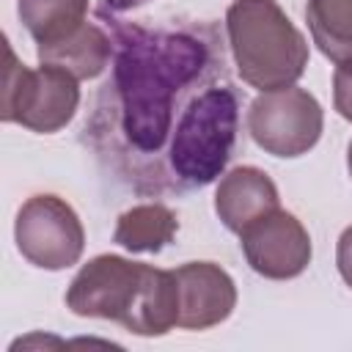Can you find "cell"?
I'll list each match as a JSON object with an SVG mask.
<instances>
[{"label":"cell","instance_id":"obj_1","mask_svg":"<svg viewBox=\"0 0 352 352\" xmlns=\"http://www.w3.org/2000/svg\"><path fill=\"white\" fill-rule=\"evenodd\" d=\"M223 74V44L209 22H116L113 74L85 132L138 190H157V157L165 154L182 110L198 85Z\"/></svg>","mask_w":352,"mask_h":352},{"label":"cell","instance_id":"obj_2","mask_svg":"<svg viewBox=\"0 0 352 352\" xmlns=\"http://www.w3.org/2000/svg\"><path fill=\"white\" fill-rule=\"evenodd\" d=\"M66 308L74 316L118 322L135 336H165L179 319L176 278L173 270L102 253L72 278Z\"/></svg>","mask_w":352,"mask_h":352},{"label":"cell","instance_id":"obj_3","mask_svg":"<svg viewBox=\"0 0 352 352\" xmlns=\"http://www.w3.org/2000/svg\"><path fill=\"white\" fill-rule=\"evenodd\" d=\"M239 121V96L231 82L201 88L182 110L165 148L162 190H195L223 176Z\"/></svg>","mask_w":352,"mask_h":352},{"label":"cell","instance_id":"obj_4","mask_svg":"<svg viewBox=\"0 0 352 352\" xmlns=\"http://www.w3.org/2000/svg\"><path fill=\"white\" fill-rule=\"evenodd\" d=\"M226 33L242 82L261 94L294 85L308 66V41L275 0H234Z\"/></svg>","mask_w":352,"mask_h":352},{"label":"cell","instance_id":"obj_5","mask_svg":"<svg viewBox=\"0 0 352 352\" xmlns=\"http://www.w3.org/2000/svg\"><path fill=\"white\" fill-rule=\"evenodd\" d=\"M80 80L58 66L41 63L28 69L16 60L11 44L6 41V77L0 118L19 124L38 135L60 132L80 107Z\"/></svg>","mask_w":352,"mask_h":352},{"label":"cell","instance_id":"obj_6","mask_svg":"<svg viewBox=\"0 0 352 352\" xmlns=\"http://www.w3.org/2000/svg\"><path fill=\"white\" fill-rule=\"evenodd\" d=\"M322 126V104L311 91L297 85L264 91L250 102L248 110V132L253 143L283 160L308 154L319 143Z\"/></svg>","mask_w":352,"mask_h":352},{"label":"cell","instance_id":"obj_7","mask_svg":"<svg viewBox=\"0 0 352 352\" xmlns=\"http://www.w3.org/2000/svg\"><path fill=\"white\" fill-rule=\"evenodd\" d=\"M14 239L19 253L33 267L58 272L80 261L85 248V228L72 204L52 192H38L19 206Z\"/></svg>","mask_w":352,"mask_h":352},{"label":"cell","instance_id":"obj_8","mask_svg":"<svg viewBox=\"0 0 352 352\" xmlns=\"http://www.w3.org/2000/svg\"><path fill=\"white\" fill-rule=\"evenodd\" d=\"M245 261L253 272L270 280H289L305 272L314 248L305 226L286 209H275L239 234Z\"/></svg>","mask_w":352,"mask_h":352},{"label":"cell","instance_id":"obj_9","mask_svg":"<svg viewBox=\"0 0 352 352\" xmlns=\"http://www.w3.org/2000/svg\"><path fill=\"white\" fill-rule=\"evenodd\" d=\"M179 292L176 327L209 330L226 322L236 308V283L214 261H187L173 270Z\"/></svg>","mask_w":352,"mask_h":352},{"label":"cell","instance_id":"obj_10","mask_svg":"<svg viewBox=\"0 0 352 352\" xmlns=\"http://www.w3.org/2000/svg\"><path fill=\"white\" fill-rule=\"evenodd\" d=\"M280 206V195L275 182L256 165H236L220 176L214 190V212L220 223L242 234L258 217L275 212Z\"/></svg>","mask_w":352,"mask_h":352},{"label":"cell","instance_id":"obj_11","mask_svg":"<svg viewBox=\"0 0 352 352\" xmlns=\"http://www.w3.org/2000/svg\"><path fill=\"white\" fill-rule=\"evenodd\" d=\"M38 60L58 66L77 80H94L99 77L113 55V38L94 22H82L72 33L60 36L58 41L38 44L36 47Z\"/></svg>","mask_w":352,"mask_h":352},{"label":"cell","instance_id":"obj_12","mask_svg":"<svg viewBox=\"0 0 352 352\" xmlns=\"http://www.w3.org/2000/svg\"><path fill=\"white\" fill-rule=\"evenodd\" d=\"M179 231V217L165 204H138L118 214L113 242L129 253H160Z\"/></svg>","mask_w":352,"mask_h":352},{"label":"cell","instance_id":"obj_13","mask_svg":"<svg viewBox=\"0 0 352 352\" xmlns=\"http://www.w3.org/2000/svg\"><path fill=\"white\" fill-rule=\"evenodd\" d=\"M305 19L324 58L333 63L352 58V0H308Z\"/></svg>","mask_w":352,"mask_h":352},{"label":"cell","instance_id":"obj_14","mask_svg":"<svg viewBox=\"0 0 352 352\" xmlns=\"http://www.w3.org/2000/svg\"><path fill=\"white\" fill-rule=\"evenodd\" d=\"M16 11L38 47L80 28L88 14V0H19Z\"/></svg>","mask_w":352,"mask_h":352},{"label":"cell","instance_id":"obj_15","mask_svg":"<svg viewBox=\"0 0 352 352\" xmlns=\"http://www.w3.org/2000/svg\"><path fill=\"white\" fill-rule=\"evenodd\" d=\"M333 107L341 118L352 121V58L336 63L333 74Z\"/></svg>","mask_w":352,"mask_h":352},{"label":"cell","instance_id":"obj_16","mask_svg":"<svg viewBox=\"0 0 352 352\" xmlns=\"http://www.w3.org/2000/svg\"><path fill=\"white\" fill-rule=\"evenodd\" d=\"M336 267H338V275L344 278V283L352 289V226H346L338 236V245H336Z\"/></svg>","mask_w":352,"mask_h":352},{"label":"cell","instance_id":"obj_17","mask_svg":"<svg viewBox=\"0 0 352 352\" xmlns=\"http://www.w3.org/2000/svg\"><path fill=\"white\" fill-rule=\"evenodd\" d=\"M146 3H151V0H102V11L104 14H121V11H135Z\"/></svg>","mask_w":352,"mask_h":352},{"label":"cell","instance_id":"obj_18","mask_svg":"<svg viewBox=\"0 0 352 352\" xmlns=\"http://www.w3.org/2000/svg\"><path fill=\"white\" fill-rule=\"evenodd\" d=\"M346 170L352 176V140H349V148H346Z\"/></svg>","mask_w":352,"mask_h":352}]
</instances>
